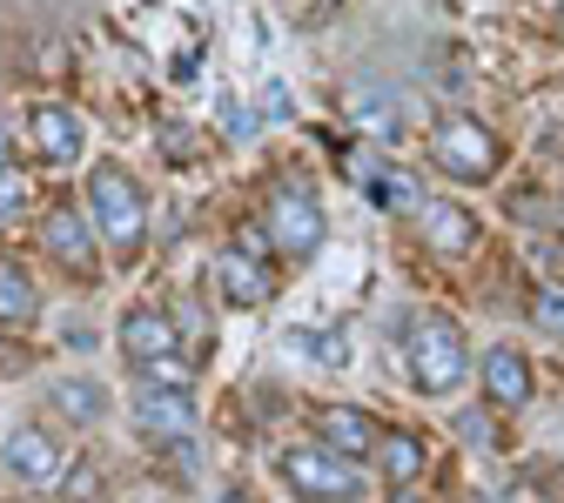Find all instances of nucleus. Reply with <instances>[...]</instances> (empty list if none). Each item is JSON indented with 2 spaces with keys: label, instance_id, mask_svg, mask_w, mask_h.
Segmentation results:
<instances>
[{
  "label": "nucleus",
  "instance_id": "423d86ee",
  "mask_svg": "<svg viewBox=\"0 0 564 503\" xmlns=\"http://www.w3.org/2000/svg\"><path fill=\"white\" fill-rule=\"evenodd\" d=\"M134 429H141L149 444H162V450L195 444V396H188V390H155V383H141V390H134Z\"/></svg>",
  "mask_w": 564,
  "mask_h": 503
},
{
  "label": "nucleus",
  "instance_id": "bb28decb",
  "mask_svg": "<svg viewBox=\"0 0 564 503\" xmlns=\"http://www.w3.org/2000/svg\"><path fill=\"white\" fill-rule=\"evenodd\" d=\"M557 229H564V215H557Z\"/></svg>",
  "mask_w": 564,
  "mask_h": 503
},
{
  "label": "nucleus",
  "instance_id": "9d476101",
  "mask_svg": "<svg viewBox=\"0 0 564 503\" xmlns=\"http://www.w3.org/2000/svg\"><path fill=\"white\" fill-rule=\"evenodd\" d=\"M121 356L128 363H155V356H175V322L162 309H128L121 316Z\"/></svg>",
  "mask_w": 564,
  "mask_h": 503
},
{
  "label": "nucleus",
  "instance_id": "9b49d317",
  "mask_svg": "<svg viewBox=\"0 0 564 503\" xmlns=\"http://www.w3.org/2000/svg\"><path fill=\"white\" fill-rule=\"evenodd\" d=\"M316 429H323V450H336V457H349V463H364V457L377 450V423H370L364 409H349V403L323 409Z\"/></svg>",
  "mask_w": 564,
  "mask_h": 503
},
{
  "label": "nucleus",
  "instance_id": "dca6fc26",
  "mask_svg": "<svg viewBox=\"0 0 564 503\" xmlns=\"http://www.w3.org/2000/svg\"><path fill=\"white\" fill-rule=\"evenodd\" d=\"M47 409H61L67 423H82V429H88V423L108 416V390H101L95 376H61V383L47 390Z\"/></svg>",
  "mask_w": 564,
  "mask_h": 503
},
{
  "label": "nucleus",
  "instance_id": "2eb2a0df",
  "mask_svg": "<svg viewBox=\"0 0 564 503\" xmlns=\"http://www.w3.org/2000/svg\"><path fill=\"white\" fill-rule=\"evenodd\" d=\"M484 390H490V403H498V409H518V403L531 396L524 356H518V349H490V356H484Z\"/></svg>",
  "mask_w": 564,
  "mask_h": 503
},
{
  "label": "nucleus",
  "instance_id": "39448f33",
  "mask_svg": "<svg viewBox=\"0 0 564 503\" xmlns=\"http://www.w3.org/2000/svg\"><path fill=\"white\" fill-rule=\"evenodd\" d=\"M262 236L275 255H316L323 249V208L310 188H275L262 208Z\"/></svg>",
  "mask_w": 564,
  "mask_h": 503
},
{
  "label": "nucleus",
  "instance_id": "a878e982",
  "mask_svg": "<svg viewBox=\"0 0 564 503\" xmlns=\"http://www.w3.org/2000/svg\"><path fill=\"white\" fill-rule=\"evenodd\" d=\"M390 503H423V496H410V490H397V496H390Z\"/></svg>",
  "mask_w": 564,
  "mask_h": 503
},
{
  "label": "nucleus",
  "instance_id": "412c9836",
  "mask_svg": "<svg viewBox=\"0 0 564 503\" xmlns=\"http://www.w3.org/2000/svg\"><path fill=\"white\" fill-rule=\"evenodd\" d=\"M67 470H75V477H54L67 496H88V490H95V463H67Z\"/></svg>",
  "mask_w": 564,
  "mask_h": 503
},
{
  "label": "nucleus",
  "instance_id": "0eeeda50",
  "mask_svg": "<svg viewBox=\"0 0 564 503\" xmlns=\"http://www.w3.org/2000/svg\"><path fill=\"white\" fill-rule=\"evenodd\" d=\"M41 249L67 269H88L95 262V236H88V208L82 201H54L47 222H41Z\"/></svg>",
  "mask_w": 564,
  "mask_h": 503
},
{
  "label": "nucleus",
  "instance_id": "393cba45",
  "mask_svg": "<svg viewBox=\"0 0 564 503\" xmlns=\"http://www.w3.org/2000/svg\"><path fill=\"white\" fill-rule=\"evenodd\" d=\"M216 503H249V496H242V490H223V496H216Z\"/></svg>",
  "mask_w": 564,
  "mask_h": 503
},
{
  "label": "nucleus",
  "instance_id": "b1692460",
  "mask_svg": "<svg viewBox=\"0 0 564 503\" xmlns=\"http://www.w3.org/2000/svg\"><path fill=\"white\" fill-rule=\"evenodd\" d=\"M162 141H169V162H188V155H195V149H188V134H182V128H162Z\"/></svg>",
  "mask_w": 564,
  "mask_h": 503
},
{
  "label": "nucleus",
  "instance_id": "a211bd4d",
  "mask_svg": "<svg viewBox=\"0 0 564 503\" xmlns=\"http://www.w3.org/2000/svg\"><path fill=\"white\" fill-rule=\"evenodd\" d=\"M34 316H41L34 282H28L14 262H0V322H34Z\"/></svg>",
  "mask_w": 564,
  "mask_h": 503
},
{
  "label": "nucleus",
  "instance_id": "4468645a",
  "mask_svg": "<svg viewBox=\"0 0 564 503\" xmlns=\"http://www.w3.org/2000/svg\"><path fill=\"white\" fill-rule=\"evenodd\" d=\"M349 175H357V182H364V188H370V195H377L383 208H403V215L431 201V195L416 188V175H403V168H377V162H364V155L349 162Z\"/></svg>",
  "mask_w": 564,
  "mask_h": 503
},
{
  "label": "nucleus",
  "instance_id": "20e7f679",
  "mask_svg": "<svg viewBox=\"0 0 564 503\" xmlns=\"http://www.w3.org/2000/svg\"><path fill=\"white\" fill-rule=\"evenodd\" d=\"M431 162L451 175V182H490V175H498L505 168V149H498V141H490L477 121H444L437 134H431Z\"/></svg>",
  "mask_w": 564,
  "mask_h": 503
},
{
  "label": "nucleus",
  "instance_id": "aec40b11",
  "mask_svg": "<svg viewBox=\"0 0 564 503\" xmlns=\"http://www.w3.org/2000/svg\"><path fill=\"white\" fill-rule=\"evenodd\" d=\"M551 336H564V282H551V289H538V309H531Z\"/></svg>",
  "mask_w": 564,
  "mask_h": 503
},
{
  "label": "nucleus",
  "instance_id": "5701e85b",
  "mask_svg": "<svg viewBox=\"0 0 564 503\" xmlns=\"http://www.w3.org/2000/svg\"><path fill=\"white\" fill-rule=\"evenodd\" d=\"M357 114H364V121H370V128H390V101H383V95H370V101H364V108H357Z\"/></svg>",
  "mask_w": 564,
  "mask_h": 503
},
{
  "label": "nucleus",
  "instance_id": "f3484780",
  "mask_svg": "<svg viewBox=\"0 0 564 503\" xmlns=\"http://www.w3.org/2000/svg\"><path fill=\"white\" fill-rule=\"evenodd\" d=\"M377 463H383V477L390 483H410L416 470H423V444L416 437H403V429H377V450H370Z\"/></svg>",
  "mask_w": 564,
  "mask_h": 503
},
{
  "label": "nucleus",
  "instance_id": "4be33fe9",
  "mask_svg": "<svg viewBox=\"0 0 564 503\" xmlns=\"http://www.w3.org/2000/svg\"><path fill=\"white\" fill-rule=\"evenodd\" d=\"M223 128H229V134H256V114H249L242 101H223Z\"/></svg>",
  "mask_w": 564,
  "mask_h": 503
},
{
  "label": "nucleus",
  "instance_id": "ddd939ff",
  "mask_svg": "<svg viewBox=\"0 0 564 503\" xmlns=\"http://www.w3.org/2000/svg\"><path fill=\"white\" fill-rule=\"evenodd\" d=\"M423 236H431L437 255H464L477 242V222H470L464 201H423Z\"/></svg>",
  "mask_w": 564,
  "mask_h": 503
},
{
  "label": "nucleus",
  "instance_id": "1a4fd4ad",
  "mask_svg": "<svg viewBox=\"0 0 564 503\" xmlns=\"http://www.w3.org/2000/svg\"><path fill=\"white\" fill-rule=\"evenodd\" d=\"M28 141L41 149V162H75L82 155V121H75V108H61V101H41V108H28Z\"/></svg>",
  "mask_w": 564,
  "mask_h": 503
},
{
  "label": "nucleus",
  "instance_id": "f257e3e1",
  "mask_svg": "<svg viewBox=\"0 0 564 503\" xmlns=\"http://www.w3.org/2000/svg\"><path fill=\"white\" fill-rule=\"evenodd\" d=\"M88 215H95V229L108 236L115 255H134L141 242H149V201H141L134 175L115 168V162H101L88 175Z\"/></svg>",
  "mask_w": 564,
  "mask_h": 503
},
{
  "label": "nucleus",
  "instance_id": "6e6552de",
  "mask_svg": "<svg viewBox=\"0 0 564 503\" xmlns=\"http://www.w3.org/2000/svg\"><path fill=\"white\" fill-rule=\"evenodd\" d=\"M0 463H8L21 483H34V490H47V483L61 477V450H54L47 429H34V423L8 429V444H0Z\"/></svg>",
  "mask_w": 564,
  "mask_h": 503
},
{
  "label": "nucleus",
  "instance_id": "6ab92c4d",
  "mask_svg": "<svg viewBox=\"0 0 564 503\" xmlns=\"http://www.w3.org/2000/svg\"><path fill=\"white\" fill-rule=\"evenodd\" d=\"M134 376H141V383H155V390H188V383H195V370L182 363V356H155V363H134Z\"/></svg>",
  "mask_w": 564,
  "mask_h": 503
},
{
  "label": "nucleus",
  "instance_id": "7ed1b4c3",
  "mask_svg": "<svg viewBox=\"0 0 564 503\" xmlns=\"http://www.w3.org/2000/svg\"><path fill=\"white\" fill-rule=\"evenodd\" d=\"M282 483L296 496H310V503H357L364 496V470L349 457H336V450H323V444H296L282 457Z\"/></svg>",
  "mask_w": 564,
  "mask_h": 503
},
{
  "label": "nucleus",
  "instance_id": "f8f14e48",
  "mask_svg": "<svg viewBox=\"0 0 564 503\" xmlns=\"http://www.w3.org/2000/svg\"><path fill=\"white\" fill-rule=\"evenodd\" d=\"M216 275H223V296H229L236 309H256V303H269V296H275V275H269L249 249H229V255L216 262Z\"/></svg>",
  "mask_w": 564,
  "mask_h": 503
},
{
  "label": "nucleus",
  "instance_id": "f03ea898",
  "mask_svg": "<svg viewBox=\"0 0 564 503\" xmlns=\"http://www.w3.org/2000/svg\"><path fill=\"white\" fill-rule=\"evenodd\" d=\"M470 370V349H464V329L451 316H423L410 329V383L423 396H451Z\"/></svg>",
  "mask_w": 564,
  "mask_h": 503
}]
</instances>
